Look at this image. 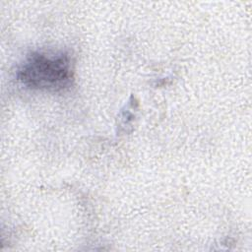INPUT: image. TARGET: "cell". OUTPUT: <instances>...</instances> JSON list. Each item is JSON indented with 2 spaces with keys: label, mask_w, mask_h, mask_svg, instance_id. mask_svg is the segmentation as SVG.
Returning <instances> with one entry per match:
<instances>
[{
  "label": "cell",
  "mask_w": 252,
  "mask_h": 252,
  "mask_svg": "<svg viewBox=\"0 0 252 252\" xmlns=\"http://www.w3.org/2000/svg\"><path fill=\"white\" fill-rule=\"evenodd\" d=\"M16 76L31 90L61 92L70 88L74 81L72 58L63 51H34L26 57Z\"/></svg>",
  "instance_id": "1"
}]
</instances>
